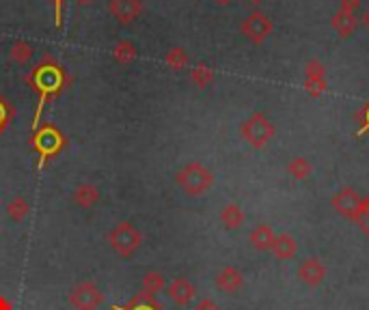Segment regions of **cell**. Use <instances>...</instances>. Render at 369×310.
<instances>
[{"mask_svg": "<svg viewBox=\"0 0 369 310\" xmlns=\"http://www.w3.org/2000/svg\"><path fill=\"white\" fill-rule=\"evenodd\" d=\"M359 116H363V119H365L363 129H369V104L365 106V110H361V112H359Z\"/></svg>", "mask_w": 369, "mask_h": 310, "instance_id": "25", "label": "cell"}, {"mask_svg": "<svg viewBox=\"0 0 369 310\" xmlns=\"http://www.w3.org/2000/svg\"><path fill=\"white\" fill-rule=\"evenodd\" d=\"M28 211H31L28 201H26V199H22V197H15V199H11V201H9V205H7V213H9L11 222H22V220L28 216Z\"/></svg>", "mask_w": 369, "mask_h": 310, "instance_id": "17", "label": "cell"}, {"mask_svg": "<svg viewBox=\"0 0 369 310\" xmlns=\"http://www.w3.org/2000/svg\"><path fill=\"white\" fill-rule=\"evenodd\" d=\"M361 201H363V197H361V194H359L354 188H341L330 203H333V209L339 213L341 218L354 220Z\"/></svg>", "mask_w": 369, "mask_h": 310, "instance_id": "6", "label": "cell"}, {"mask_svg": "<svg viewBox=\"0 0 369 310\" xmlns=\"http://www.w3.org/2000/svg\"><path fill=\"white\" fill-rule=\"evenodd\" d=\"M169 63H173L175 67L184 65V63H186V56H184V52H182V50H175V52L169 56Z\"/></svg>", "mask_w": 369, "mask_h": 310, "instance_id": "24", "label": "cell"}, {"mask_svg": "<svg viewBox=\"0 0 369 310\" xmlns=\"http://www.w3.org/2000/svg\"><path fill=\"white\" fill-rule=\"evenodd\" d=\"M304 91L311 97H320L326 91V80H304Z\"/></svg>", "mask_w": 369, "mask_h": 310, "instance_id": "20", "label": "cell"}, {"mask_svg": "<svg viewBox=\"0 0 369 310\" xmlns=\"http://www.w3.org/2000/svg\"><path fill=\"white\" fill-rule=\"evenodd\" d=\"M354 224L361 228L363 235L369 237V197H363V201L359 205V211L354 216Z\"/></svg>", "mask_w": 369, "mask_h": 310, "instance_id": "18", "label": "cell"}, {"mask_svg": "<svg viewBox=\"0 0 369 310\" xmlns=\"http://www.w3.org/2000/svg\"><path fill=\"white\" fill-rule=\"evenodd\" d=\"M287 172L291 174L294 179L298 181H304L311 177V172H314V166H311V162L307 158H302V155H296V158H291L287 162Z\"/></svg>", "mask_w": 369, "mask_h": 310, "instance_id": "16", "label": "cell"}, {"mask_svg": "<svg viewBox=\"0 0 369 310\" xmlns=\"http://www.w3.org/2000/svg\"><path fill=\"white\" fill-rule=\"evenodd\" d=\"M164 293H166V298H169L173 304L188 306L194 298H197V286H194L188 278L178 276V278H173L171 282H166Z\"/></svg>", "mask_w": 369, "mask_h": 310, "instance_id": "8", "label": "cell"}, {"mask_svg": "<svg viewBox=\"0 0 369 310\" xmlns=\"http://www.w3.org/2000/svg\"><path fill=\"white\" fill-rule=\"evenodd\" d=\"M74 203L80 207V209H91L100 203V190L95 185L87 183V185H78L74 190Z\"/></svg>", "mask_w": 369, "mask_h": 310, "instance_id": "14", "label": "cell"}, {"mask_svg": "<svg viewBox=\"0 0 369 310\" xmlns=\"http://www.w3.org/2000/svg\"><path fill=\"white\" fill-rule=\"evenodd\" d=\"M221 224L227 230H238L244 224V211L238 203H227L221 209Z\"/></svg>", "mask_w": 369, "mask_h": 310, "instance_id": "13", "label": "cell"}, {"mask_svg": "<svg viewBox=\"0 0 369 310\" xmlns=\"http://www.w3.org/2000/svg\"><path fill=\"white\" fill-rule=\"evenodd\" d=\"M296 274H298V280H300L304 286L316 289V286H320V284L324 282V278H326V267H324V263H322L320 259L309 257V259H304V261L298 265Z\"/></svg>", "mask_w": 369, "mask_h": 310, "instance_id": "9", "label": "cell"}, {"mask_svg": "<svg viewBox=\"0 0 369 310\" xmlns=\"http://www.w3.org/2000/svg\"><path fill=\"white\" fill-rule=\"evenodd\" d=\"M108 246L119 259H132L143 246V232L132 222L121 220L108 230Z\"/></svg>", "mask_w": 369, "mask_h": 310, "instance_id": "2", "label": "cell"}, {"mask_svg": "<svg viewBox=\"0 0 369 310\" xmlns=\"http://www.w3.org/2000/svg\"><path fill=\"white\" fill-rule=\"evenodd\" d=\"M209 80H212V71L207 67H197V69H194V82H197L199 86H205Z\"/></svg>", "mask_w": 369, "mask_h": 310, "instance_id": "21", "label": "cell"}, {"mask_svg": "<svg viewBox=\"0 0 369 310\" xmlns=\"http://www.w3.org/2000/svg\"><path fill=\"white\" fill-rule=\"evenodd\" d=\"M240 28H242V33H244V37L248 39V42L259 46L270 37V33H272V28H275V26H272V19L266 13L252 11V13H248L244 17V22H242Z\"/></svg>", "mask_w": 369, "mask_h": 310, "instance_id": "5", "label": "cell"}, {"mask_svg": "<svg viewBox=\"0 0 369 310\" xmlns=\"http://www.w3.org/2000/svg\"><path fill=\"white\" fill-rule=\"evenodd\" d=\"M326 69L320 61H309L304 65V80H324Z\"/></svg>", "mask_w": 369, "mask_h": 310, "instance_id": "19", "label": "cell"}, {"mask_svg": "<svg viewBox=\"0 0 369 310\" xmlns=\"http://www.w3.org/2000/svg\"><path fill=\"white\" fill-rule=\"evenodd\" d=\"M357 26H359V19H357V15H354V13L337 11V13L333 15V28H335V30H337V35H339V37H343V39L352 37V35H354V30H357Z\"/></svg>", "mask_w": 369, "mask_h": 310, "instance_id": "15", "label": "cell"}, {"mask_svg": "<svg viewBox=\"0 0 369 310\" xmlns=\"http://www.w3.org/2000/svg\"><path fill=\"white\" fill-rule=\"evenodd\" d=\"M175 183L180 185V190L190 199H197L207 194L214 185V174L207 166L201 162H188L175 172Z\"/></svg>", "mask_w": 369, "mask_h": 310, "instance_id": "1", "label": "cell"}, {"mask_svg": "<svg viewBox=\"0 0 369 310\" xmlns=\"http://www.w3.org/2000/svg\"><path fill=\"white\" fill-rule=\"evenodd\" d=\"M214 286L225 295H236L240 293V289L244 286V274L233 265L223 267L216 276H214Z\"/></svg>", "mask_w": 369, "mask_h": 310, "instance_id": "7", "label": "cell"}, {"mask_svg": "<svg viewBox=\"0 0 369 310\" xmlns=\"http://www.w3.org/2000/svg\"><path fill=\"white\" fill-rule=\"evenodd\" d=\"M166 282L169 280L164 278L162 271L151 269V271H147V274L141 278V289H143V293L147 298H155V295H160L162 291L166 289Z\"/></svg>", "mask_w": 369, "mask_h": 310, "instance_id": "12", "label": "cell"}, {"mask_svg": "<svg viewBox=\"0 0 369 310\" xmlns=\"http://www.w3.org/2000/svg\"><path fill=\"white\" fill-rule=\"evenodd\" d=\"M361 9V0H339V11H345V13H354Z\"/></svg>", "mask_w": 369, "mask_h": 310, "instance_id": "22", "label": "cell"}, {"mask_svg": "<svg viewBox=\"0 0 369 310\" xmlns=\"http://www.w3.org/2000/svg\"><path fill=\"white\" fill-rule=\"evenodd\" d=\"M275 134H277L275 123H272L270 116H266L264 112H252L240 125L242 140L250 145L252 149H264L272 138H275Z\"/></svg>", "mask_w": 369, "mask_h": 310, "instance_id": "3", "label": "cell"}, {"mask_svg": "<svg viewBox=\"0 0 369 310\" xmlns=\"http://www.w3.org/2000/svg\"><path fill=\"white\" fill-rule=\"evenodd\" d=\"M192 310H221V308H218V304L214 302V300L203 298V300H199L197 304H194V308H192Z\"/></svg>", "mask_w": 369, "mask_h": 310, "instance_id": "23", "label": "cell"}, {"mask_svg": "<svg viewBox=\"0 0 369 310\" xmlns=\"http://www.w3.org/2000/svg\"><path fill=\"white\" fill-rule=\"evenodd\" d=\"M361 22H363V26H365V28L369 30V7H367V9L363 11V15H361Z\"/></svg>", "mask_w": 369, "mask_h": 310, "instance_id": "26", "label": "cell"}, {"mask_svg": "<svg viewBox=\"0 0 369 310\" xmlns=\"http://www.w3.org/2000/svg\"><path fill=\"white\" fill-rule=\"evenodd\" d=\"M270 252H272V255H275V259H279V261H289V259L296 257L298 244H296L294 237L289 235V232H281V235H277L275 241H272Z\"/></svg>", "mask_w": 369, "mask_h": 310, "instance_id": "10", "label": "cell"}, {"mask_svg": "<svg viewBox=\"0 0 369 310\" xmlns=\"http://www.w3.org/2000/svg\"><path fill=\"white\" fill-rule=\"evenodd\" d=\"M275 237H277V232L272 230V226L266 224V222H259L255 228L250 230L248 241H250V246L255 248L257 252H268L272 248V241H275Z\"/></svg>", "mask_w": 369, "mask_h": 310, "instance_id": "11", "label": "cell"}, {"mask_svg": "<svg viewBox=\"0 0 369 310\" xmlns=\"http://www.w3.org/2000/svg\"><path fill=\"white\" fill-rule=\"evenodd\" d=\"M67 302L74 310H100V306L106 302V295L97 282L80 280L69 289Z\"/></svg>", "mask_w": 369, "mask_h": 310, "instance_id": "4", "label": "cell"}]
</instances>
